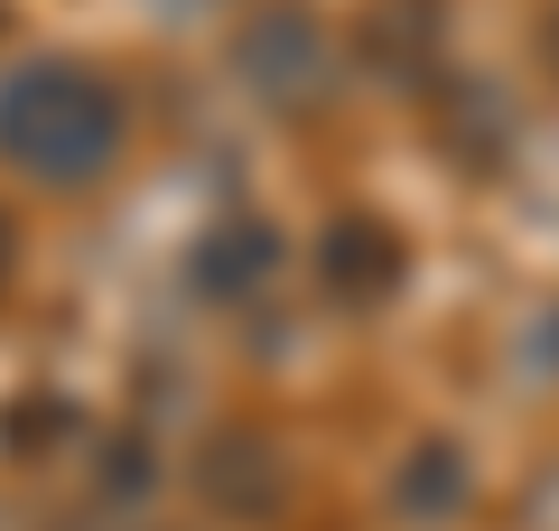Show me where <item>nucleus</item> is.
I'll return each mask as SVG.
<instances>
[{"label": "nucleus", "instance_id": "nucleus-2", "mask_svg": "<svg viewBox=\"0 0 559 531\" xmlns=\"http://www.w3.org/2000/svg\"><path fill=\"white\" fill-rule=\"evenodd\" d=\"M10 271H20V234H10V215H0V290H10Z\"/></svg>", "mask_w": 559, "mask_h": 531}, {"label": "nucleus", "instance_id": "nucleus-1", "mask_svg": "<svg viewBox=\"0 0 559 531\" xmlns=\"http://www.w3.org/2000/svg\"><path fill=\"white\" fill-rule=\"evenodd\" d=\"M131 150V103L94 57H28L0 75V168L47 187V197H84L121 168Z\"/></svg>", "mask_w": 559, "mask_h": 531}]
</instances>
